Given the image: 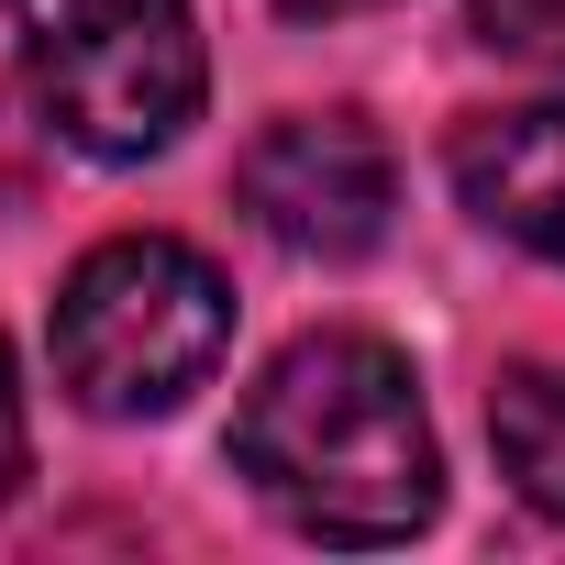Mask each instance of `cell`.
<instances>
[{
  "label": "cell",
  "mask_w": 565,
  "mask_h": 565,
  "mask_svg": "<svg viewBox=\"0 0 565 565\" xmlns=\"http://www.w3.org/2000/svg\"><path fill=\"white\" fill-rule=\"evenodd\" d=\"M233 466L311 543H411L444 510L422 377L377 333H300L233 411Z\"/></svg>",
  "instance_id": "6da1fadb"
},
{
  "label": "cell",
  "mask_w": 565,
  "mask_h": 565,
  "mask_svg": "<svg viewBox=\"0 0 565 565\" xmlns=\"http://www.w3.org/2000/svg\"><path fill=\"white\" fill-rule=\"evenodd\" d=\"M233 344L222 266L178 233H111L56 289V377L100 422H167Z\"/></svg>",
  "instance_id": "7a4b0ae2"
},
{
  "label": "cell",
  "mask_w": 565,
  "mask_h": 565,
  "mask_svg": "<svg viewBox=\"0 0 565 565\" xmlns=\"http://www.w3.org/2000/svg\"><path fill=\"white\" fill-rule=\"evenodd\" d=\"M23 89L56 145L100 167H145L200 122V23L189 0H12Z\"/></svg>",
  "instance_id": "3957f363"
},
{
  "label": "cell",
  "mask_w": 565,
  "mask_h": 565,
  "mask_svg": "<svg viewBox=\"0 0 565 565\" xmlns=\"http://www.w3.org/2000/svg\"><path fill=\"white\" fill-rule=\"evenodd\" d=\"M233 200L244 222L277 244V255H311V266H355L388 244V211H399V156L366 111H289L266 122L233 167Z\"/></svg>",
  "instance_id": "277c9868"
},
{
  "label": "cell",
  "mask_w": 565,
  "mask_h": 565,
  "mask_svg": "<svg viewBox=\"0 0 565 565\" xmlns=\"http://www.w3.org/2000/svg\"><path fill=\"white\" fill-rule=\"evenodd\" d=\"M444 167H455V200L499 244L565 266V100H510V111L455 122V156Z\"/></svg>",
  "instance_id": "5b68a950"
},
{
  "label": "cell",
  "mask_w": 565,
  "mask_h": 565,
  "mask_svg": "<svg viewBox=\"0 0 565 565\" xmlns=\"http://www.w3.org/2000/svg\"><path fill=\"white\" fill-rule=\"evenodd\" d=\"M488 444H499V477L543 521H565V366H510L488 399Z\"/></svg>",
  "instance_id": "8992f818"
},
{
  "label": "cell",
  "mask_w": 565,
  "mask_h": 565,
  "mask_svg": "<svg viewBox=\"0 0 565 565\" xmlns=\"http://www.w3.org/2000/svg\"><path fill=\"white\" fill-rule=\"evenodd\" d=\"M477 45L565 67V0H477Z\"/></svg>",
  "instance_id": "52a82bcc"
},
{
  "label": "cell",
  "mask_w": 565,
  "mask_h": 565,
  "mask_svg": "<svg viewBox=\"0 0 565 565\" xmlns=\"http://www.w3.org/2000/svg\"><path fill=\"white\" fill-rule=\"evenodd\" d=\"M23 466H34V433H23V377H12V344H0V499L23 488Z\"/></svg>",
  "instance_id": "ba28073f"
},
{
  "label": "cell",
  "mask_w": 565,
  "mask_h": 565,
  "mask_svg": "<svg viewBox=\"0 0 565 565\" xmlns=\"http://www.w3.org/2000/svg\"><path fill=\"white\" fill-rule=\"evenodd\" d=\"M289 23H344V12H388V0H277Z\"/></svg>",
  "instance_id": "9c48e42d"
}]
</instances>
